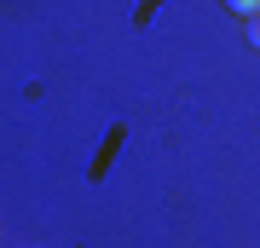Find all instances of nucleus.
Wrapping results in <instances>:
<instances>
[{"mask_svg":"<svg viewBox=\"0 0 260 248\" xmlns=\"http://www.w3.org/2000/svg\"><path fill=\"white\" fill-rule=\"evenodd\" d=\"M249 46H254V52H260V12H254V18H249Z\"/></svg>","mask_w":260,"mask_h":248,"instance_id":"2","label":"nucleus"},{"mask_svg":"<svg viewBox=\"0 0 260 248\" xmlns=\"http://www.w3.org/2000/svg\"><path fill=\"white\" fill-rule=\"evenodd\" d=\"M225 6H232L237 18H254V12H260V0H225Z\"/></svg>","mask_w":260,"mask_h":248,"instance_id":"1","label":"nucleus"}]
</instances>
